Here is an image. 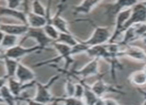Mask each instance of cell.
Returning <instances> with one entry per match:
<instances>
[{
  "mask_svg": "<svg viewBox=\"0 0 146 105\" xmlns=\"http://www.w3.org/2000/svg\"><path fill=\"white\" fill-rule=\"evenodd\" d=\"M0 97L7 105H16L17 103V98L11 93L6 84L0 88Z\"/></svg>",
  "mask_w": 146,
  "mask_h": 105,
  "instance_id": "7402d4cb",
  "label": "cell"
},
{
  "mask_svg": "<svg viewBox=\"0 0 146 105\" xmlns=\"http://www.w3.org/2000/svg\"><path fill=\"white\" fill-rule=\"evenodd\" d=\"M104 105H120L117 103L116 100L112 99V98H104Z\"/></svg>",
  "mask_w": 146,
  "mask_h": 105,
  "instance_id": "d6a6232c",
  "label": "cell"
},
{
  "mask_svg": "<svg viewBox=\"0 0 146 105\" xmlns=\"http://www.w3.org/2000/svg\"><path fill=\"white\" fill-rule=\"evenodd\" d=\"M75 85H76L75 82L72 80L71 77H68L67 80H66V83H65L66 97H71V96H74V92H75Z\"/></svg>",
  "mask_w": 146,
  "mask_h": 105,
  "instance_id": "83f0119b",
  "label": "cell"
},
{
  "mask_svg": "<svg viewBox=\"0 0 146 105\" xmlns=\"http://www.w3.org/2000/svg\"><path fill=\"white\" fill-rule=\"evenodd\" d=\"M6 82H7V77H0V88H1L3 85H5Z\"/></svg>",
  "mask_w": 146,
  "mask_h": 105,
  "instance_id": "e575fe53",
  "label": "cell"
},
{
  "mask_svg": "<svg viewBox=\"0 0 146 105\" xmlns=\"http://www.w3.org/2000/svg\"><path fill=\"white\" fill-rule=\"evenodd\" d=\"M143 71H144V73H146V63L144 65V67H143Z\"/></svg>",
  "mask_w": 146,
  "mask_h": 105,
  "instance_id": "60d3db41",
  "label": "cell"
},
{
  "mask_svg": "<svg viewBox=\"0 0 146 105\" xmlns=\"http://www.w3.org/2000/svg\"><path fill=\"white\" fill-rule=\"evenodd\" d=\"M64 7H65V4H59L58 10L54 15H51L50 19L48 20V23L52 24L60 33H70L67 20L62 17V11H63Z\"/></svg>",
  "mask_w": 146,
  "mask_h": 105,
  "instance_id": "30bf717a",
  "label": "cell"
},
{
  "mask_svg": "<svg viewBox=\"0 0 146 105\" xmlns=\"http://www.w3.org/2000/svg\"><path fill=\"white\" fill-rule=\"evenodd\" d=\"M112 32L108 27H102L94 25V32L92 36L86 41H83L84 44H86L88 47L98 46V45H104L108 44L110 40Z\"/></svg>",
  "mask_w": 146,
  "mask_h": 105,
  "instance_id": "3957f363",
  "label": "cell"
},
{
  "mask_svg": "<svg viewBox=\"0 0 146 105\" xmlns=\"http://www.w3.org/2000/svg\"><path fill=\"white\" fill-rule=\"evenodd\" d=\"M121 47V57H127L133 61L146 63V52L142 48L131 44Z\"/></svg>",
  "mask_w": 146,
  "mask_h": 105,
  "instance_id": "ba28073f",
  "label": "cell"
},
{
  "mask_svg": "<svg viewBox=\"0 0 146 105\" xmlns=\"http://www.w3.org/2000/svg\"><path fill=\"white\" fill-rule=\"evenodd\" d=\"M139 23H146V6L140 1L131 7L130 15L125 23L124 30L128 27Z\"/></svg>",
  "mask_w": 146,
  "mask_h": 105,
  "instance_id": "5b68a950",
  "label": "cell"
},
{
  "mask_svg": "<svg viewBox=\"0 0 146 105\" xmlns=\"http://www.w3.org/2000/svg\"><path fill=\"white\" fill-rule=\"evenodd\" d=\"M94 105H104V97H100L96 102L94 103Z\"/></svg>",
  "mask_w": 146,
  "mask_h": 105,
  "instance_id": "74e56055",
  "label": "cell"
},
{
  "mask_svg": "<svg viewBox=\"0 0 146 105\" xmlns=\"http://www.w3.org/2000/svg\"><path fill=\"white\" fill-rule=\"evenodd\" d=\"M26 23L29 28H43L47 23L48 20L46 17L37 15L33 12H27L26 13Z\"/></svg>",
  "mask_w": 146,
  "mask_h": 105,
  "instance_id": "ac0fdd59",
  "label": "cell"
},
{
  "mask_svg": "<svg viewBox=\"0 0 146 105\" xmlns=\"http://www.w3.org/2000/svg\"><path fill=\"white\" fill-rule=\"evenodd\" d=\"M24 3L27 4V3H28V0H24Z\"/></svg>",
  "mask_w": 146,
  "mask_h": 105,
  "instance_id": "7bdbcfd3",
  "label": "cell"
},
{
  "mask_svg": "<svg viewBox=\"0 0 146 105\" xmlns=\"http://www.w3.org/2000/svg\"><path fill=\"white\" fill-rule=\"evenodd\" d=\"M0 98H1V97H0Z\"/></svg>",
  "mask_w": 146,
  "mask_h": 105,
  "instance_id": "f6af8a7d",
  "label": "cell"
},
{
  "mask_svg": "<svg viewBox=\"0 0 146 105\" xmlns=\"http://www.w3.org/2000/svg\"><path fill=\"white\" fill-rule=\"evenodd\" d=\"M61 102H63V105H86L83 99L74 97H61Z\"/></svg>",
  "mask_w": 146,
  "mask_h": 105,
  "instance_id": "f1b7e54d",
  "label": "cell"
},
{
  "mask_svg": "<svg viewBox=\"0 0 146 105\" xmlns=\"http://www.w3.org/2000/svg\"><path fill=\"white\" fill-rule=\"evenodd\" d=\"M32 12L34 14L47 18V8L43 5L40 0H33L32 1Z\"/></svg>",
  "mask_w": 146,
  "mask_h": 105,
  "instance_id": "484cf974",
  "label": "cell"
},
{
  "mask_svg": "<svg viewBox=\"0 0 146 105\" xmlns=\"http://www.w3.org/2000/svg\"><path fill=\"white\" fill-rule=\"evenodd\" d=\"M61 75H62V73H58V75L52 77L51 79L49 80L46 84H43V83H40V82L36 81V83H35V86H36V94H35L33 99L38 102H41V103H44V104L51 103V102L55 99V97L52 95V93H51L50 88L52 87L53 84L61 77Z\"/></svg>",
  "mask_w": 146,
  "mask_h": 105,
  "instance_id": "7a4b0ae2",
  "label": "cell"
},
{
  "mask_svg": "<svg viewBox=\"0 0 146 105\" xmlns=\"http://www.w3.org/2000/svg\"><path fill=\"white\" fill-rule=\"evenodd\" d=\"M64 75H68L70 77H74L76 79H84L90 77H96V75H100V59H92L86 65H84L82 69L75 71H68Z\"/></svg>",
  "mask_w": 146,
  "mask_h": 105,
  "instance_id": "6da1fadb",
  "label": "cell"
},
{
  "mask_svg": "<svg viewBox=\"0 0 146 105\" xmlns=\"http://www.w3.org/2000/svg\"><path fill=\"white\" fill-rule=\"evenodd\" d=\"M78 82H76L75 85V92H74V97L80 98V99H83L84 96V91H85V86L83 84L82 79H77Z\"/></svg>",
  "mask_w": 146,
  "mask_h": 105,
  "instance_id": "4dcf8cb0",
  "label": "cell"
},
{
  "mask_svg": "<svg viewBox=\"0 0 146 105\" xmlns=\"http://www.w3.org/2000/svg\"><path fill=\"white\" fill-rule=\"evenodd\" d=\"M130 11L131 8H129V9H125L118 12L115 15V27H114L113 31H112L111 37H110V40L108 43L116 42V39L120 35H122L123 31H124L125 23H126L127 19L129 18V15H130Z\"/></svg>",
  "mask_w": 146,
  "mask_h": 105,
  "instance_id": "52a82bcc",
  "label": "cell"
},
{
  "mask_svg": "<svg viewBox=\"0 0 146 105\" xmlns=\"http://www.w3.org/2000/svg\"><path fill=\"white\" fill-rule=\"evenodd\" d=\"M15 77L18 81H20L21 83H29V82L34 81L35 79V73L30 69V67L24 65L22 63H18L17 71L15 73Z\"/></svg>",
  "mask_w": 146,
  "mask_h": 105,
  "instance_id": "5bb4252c",
  "label": "cell"
},
{
  "mask_svg": "<svg viewBox=\"0 0 146 105\" xmlns=\"http://www.w3.org/2000/svg\"><path fill=\"white\" fill-rule=\"evenodd\" d=\"M134 27V33H135V39L137 40H141L142 36L146 32V23H139L132 25Z\"/></svg>",
  "mask_w": 146,
  "mask_h": 105,
  "instance_id": "f546056e",
  "label": "cell"
},
{
  "mask_svg": "<svg viewBox=\"0 0 146 105\" xmlns=\"http://www.w3.org/2000/svg\"><path fill=\"white\" fill-rule=\"evenodd\" d=\"M129 81L135 86H143L146 84V73L143 69H138V71H133L129 75Z\"/></svg>",
  "mask_w": 146,
  "mask_h": 105,
  "instance_id": "ffe728a7",
  "label": "cell"
},
{
  "mask_svg": "<svg viewBox=\"0 0 146 105\" xmlns=\"http://www.w3.org/2000/svg\"><path fill=\"white\" fill-rule=\"evenodd\" d=\"M2 63H4V67H5V71H6V77H15L16 71H17V67L19 61L17 59H10V57H6L2 55L1 57Z\"/></svg>",
  "mask_w": 146,
  "mask_h": 105,
  "instance_id": "d6986e66",
  "label": "cell"
},
{
  "mask_svg": "<svg viewBox=\"0 0 146 105\" xmlns=\"http://www.w3.org/2000/svg\"><path fill=\"white\" fill-rule=\"evenodd\" d=\"M4 33L2 32V31H0V45H1V42H2V40H3V37H4Z\"/></svg>",
  "mask_w": 146,
  "mask_h": 105,
  "instance_id": "ab89813d",
  "label": "cell"
},
{
  "mask_svg": "<svg viewBox=\"0 0 146 105\" xmlns=\"http://www.w3.org/2000/svg\"><path fill=\"white\" fill-rule=\"evenodd\" d=\"M43 31H44V33L46 34V36L48 37L49 39H51L53 42H56V41L58 40L60 32L52 25V24L47 23L46 25L43 27Z\"/></svg>",
  "mask_w": 146,
  "mask_h": 105,
  "instance_id": "d4e9b609",
  "label": "cell"
},
{
  "mask_svg": "<svg viewBox=\"0 0 146 105\" xmlns=\"http://www.w3.org/2000/svg\"><path fill=\"white\" fill-rule=\"evenodd\" d=\"M142 3L144 4V5L146 6V0H143V1H142Z\"/></svg>",
  "mask_w": 146,
  "mask_h": 105,
  "instance_id": "b9f144b4",
  "label": "cell"
},
{
  "mask_svg": "<svg viewBox=\"0 0 146 105\" xmlns=\"http://www.w3.org/2000/svg\"><path fill=\"white\" fill-rule=\"evenodd\" d=\"M42 51H44V49H43L42 47L38 46V45L25 48V47H23L21 44H19V45L14 46L13 48H10V49L5 50L3 53V55L6 57H10V59L19 61L20 59H22V57H25V55H28L33 53L42 52Z\"/></svg>",
  "mask_w": 146,
  "mask_h": 105,
  "instance_id": "277c9868",
  "label": "cell"
},
{
  "mask_svg": "<svg viewBox=\"0 0 146 105\" xmlns=\"http://www.w3.org/2000/svg\"><path fill=\"white\" fill-rule=\"evenodd\" d=\"M141 41H142V43L144 45H146V32H145V34L142 36V38H141Z\"/></svg>",
  "mask_w": 146,
  "mask_h": 105,
  "instance_id": "f35d334b",
  "label": "cell"
},
{
  "mask_svg": "<svg viewBox=\"0 0 146 105\" xmlns=\"http://www.w3.org/2000/svg\"><path fill=\"white\" fill-rule=\"evenodd\" d=\"M35 83H36V80L29 83H21L20 81H18L15 77H7V82H6V85L8 86L9 90L11 91V93L15 96L16 98H19L21 96L22 92L25 89L28 88L34 87Z\"/></svg>",
  "mask_w": 146,
  "mask_h": 105,
  "instance_id": "8fae6325",
  "label": "cell"
},
{
  "mask_svg": "<svg viewBox=\"0 0 146 105\" xmlns=\"http://www.w3.org/2000/svg\"><path fill=\"white\" fill-rule=\"evenodd\" d=\"M24 2V0H6L7 7L11 9H18L20 5Z\"/></svg>",
  "mask_w": 146,
  "mask_h": 105,
  "instance_id": "1f68e13d",
  "label": "cell"
},
{
  "mask_svg": "<svg viewBox=\"0 0 146 105\" xmlns=\"http://www.w3.org/2000/svg\"><path fill=\"white\" fill-rule=\"evenodd\" d=\"M29 27L26 24H4L0 23V31L4 34L13 35V36L22 37L28 32Z\"/></svg>",
  "mask_w": 146,
  "mask_h": 105,
  "instance_id": "7c38bea8",
  "label": "cell"
},
{
  "mask_svg": "<svg viewBox=\"0 0 146 105\" xmlns=\"http://www.w3.org/2000/svg\"><path fill=\"white\" fill-rule=\"evenodd\" d=\"M137 90H138V91L140 92L143 96H144V101H143L142 105H146V91H144L143 89H140V88H137Z\"/></svg>",
  "mask_w": 146,
  "mask_h": 105,
  "instance_id": "8d00e7d4",
  "label": "cell"
},
{
  "mask_svg": "<svg viewBox=\"0 0 146 105\" xmlns=\"http://www.w3.org/2000/svg\"><path fill=\"white\" fill-rule=\"evenodd\" d=\"M86 53L92 59H104L106 63H110V53H108V47L106 44L104 45H98V46H92L88 47Z\"/></svg>",
  "mask_w": 146,
  "mask_h": 105,
  "instance_id": "4fadbf2b",
  "label": "cell"
},
{
  "mask_svg": "<svg viewBox=\"0 0 146 105\" xmlns=\"http://www.w3.org/2000/svg\"><path fill=\"white\" fill-rule=\"evenodd\" d=\"M82 81H83V84L85 86V91H84V96H83L84 102H85L86 105H94L100 97H98L96 95V93L90 88V85H88L85 80L82 79Z\"/></svg>",
  "mask_w": 146,
  "mask_h": 105,
  "instance_id": "44dd1931",
  "label": "cell"
},
{
  "mask_svg": "<svg viewBox=\"0 0 146 105\" xmlns=\"http://www.w3.org/2000/svg\"><path fill=\"white\" fill-rule=\"evenodd\" d=\"M16 105H21V104H20V103H18V102H17V103H16Z\"/></svg>",
  "mask_w": 146,
  "mask_h": 105,
  "instance_id": "ee69618b",
  "label": "cell"
},
{
  "mask_svg": "<svg viewBox=\"0 0 146 105\" xmlns=\"http://www.w3.org/2000/svg\"><path fill=\"white\" fill-rule=\"evenodd\" d=\"M60 103H61V97H58V98H55L50 103V105H60Z\"/></svg>",
  "mask_w": 146,
  "mask_h": 105,
  "instance_id": "d590c367",
  "label": "cell"
},
{
  "mask_svg": "<svg viewBox=\"0 0 146 105\" xmlns=\"http://www.w3.org/2000/svg\"><path fill=\"white\" fill-rule=\"evenodd\" d=\"M139 2V0H115L113 4H111L110 8H108L106 14L108 15H114L115 16L118 12L122 11L125 9H129L133 5Z\"/></svg>",
  "mask_w": 146,
  "mask_h": 105,
  "instance_id": "9a60e30c",
  "label": "cell"
},
{
  "mask_svg": "<svg viewBox=\"0 0 146 105\" xmlns=\"http://www.w3.org/2000/svg\"><path fill=\"white\" fill-rule=\"evenodd\" d=\"M0 17H12L14 19H17L22 24H26V12L20 11L18 9H11L7 6H0Z\"/></svg>",
  "mask_w": 146,
  "mask_h": 105,
  "instance_id": "2e32d148",
  "label": "cell"
},
{
  "mask_svg": "<svg viewBox=\"0 0 146 105\" xmlns=\"http://www.w3.org/2000/svg\"><path fill=\"white\" fill-rule=\"evenodd\" d=\"M56 42L68 45V46H70V47H73V46H75L79 41H78L77 39H76V37L74 36L73 34H71V32H70V33H60L59 38Z\"/></svg>",
  "mask_w": 146,
  "mask_h": 105,
  "instance_id": "cb8c5ba5",
  "label": "cell"
},
{
  "mask_svg": "<svg viewBox=\"0 0 146 105\" xmlns=\"http://www.w3.org/2000/svg\"><path fill=\"white\" fill-rule=\"evenodd\" d=\"M18 42H19V37L5 34L3 37V40H2L0 47L5 51V50H7V49L13 48L14 46L18 45Z\"/></svg>",
  "mask_w": 146,
  "mask_h": 105,
  "instance_id": "603a6c76",
  "label": "cell"
},
{
  "mask_svg": "<svg viewBox=\"0 0 146 105\" xmlns=\"http://www.w3.org/2000/svg\"><path fill=\"white\" fill-rule=\"evenodd\" d=\"M102 1V0H83L79 5L74 7V14L88 15Z\"/></svg>",
  "mask_w": 146,
  "mask_h": 105,
  "instance_id": "e0dca14e",
  "label": "cell"
},
{
  "mask_svg": "<svg viewBox=\"0 0 146 105\" xmlns=\"http://www.w3.org/2000/svg\"><path fill=\"white\" fill-rule=\"evenodd\" d=\"M26 100V103H27V105H46L44 103H41V102H38L36 101V100L34 99H29V98H27Z\"/></svg>",
  "mask_w": 146,
  "mask_h": 105,
  "instance_id": "836d02e7",
  "label": "cell"
},
{
  "mask_svg": "<svg viewBox=\"0 0 146 105\" xmlns=\"http://www.w3.org/2000/svg\"><path fill=\"white\" fill-rule=\"evenodd\" d=\"M104 75H100L98 80L92 85H90L92 90L96 93V95L98 97H104V95L106 93H108V92H115V93H119V94H125L123 92H121L116 86L110 85V84H108L106 82H104L102 77Z\"/></svg>",
  "mask_w": 146,
  "mask_h": 105,
  "instance_id": "9c48e42d",
  "label": "cell"
},
{
  "mask_svg": "<svg viewBox=\"0 0 146 105\" xmlns=\"http://www.w3.org/2000/svg\"><path fill=\"white\" fill-rule=\"evenodd\" d=\"M88 49V46H87L86 44H84L83 41H79L75 46L71 47V53L72 55H80V53H84L87 52V50Z\"/></svg>",
  "mask_w": 146,
  "mask_h": 105,
  "instance_id": "4316f807",
  "label": "cell"
},
{
  "mask_svg": "<svg viewBox=\"0 0 146 105\" xmlns=\"http://www.w3.org/2000/svg\"><path fill=\"white\" fill-rule=\"evenodd\" d=\"M28 39H34L37 45L42 47L44 50H48L49 45H52L53 43V41L46 36L43 28H29L28 32L23 36L22 41H26Z\"/></svg>",
  "mask_w": 146,
  "mask_h": 105,
  "instance_id": "8992f818",
  "label": "cell"
}]
</instances>
